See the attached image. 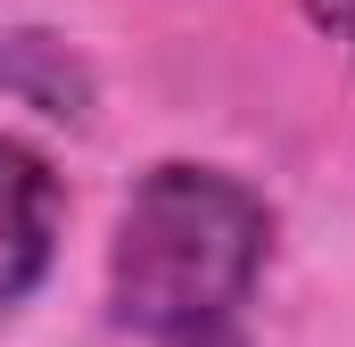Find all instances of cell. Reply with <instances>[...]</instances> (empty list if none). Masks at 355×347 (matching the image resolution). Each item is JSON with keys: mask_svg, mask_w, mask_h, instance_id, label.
<instances>
[{"mask_svg": "<svg viewBox=\"0 0 355 347\" xmlns=\"http://www.w3.org/2000/svg\"><path fill=\"white\" fill-rule=\"evenodd\" d=\"M174 347H248V339H240V323H223V331H198V339H174Z\"/></svg>", "mask_w": 355, "mask_h": 347, "instance_id": "5b68a950", "label": "cell"}, {"mask_svg": "<svg viewBox=\"0 0 355 347\" xmlns=\"http://www.w3.org/2000/svg\"><path fill=\"white\" fill-rule=\"evenodd\" d=\"M0 91H17L25 108H42V116H91V75L67 58V42H50V33H8L0 42Z\"/></svg>", "mask_w": 355, "mask_h": 347, "instance_id": "3957f363", "label": "cell"}, {"mask_svg": "<svg viewBox=\"0 0 355 347\" xmlns=\"http://www.w3.org/2000/svg\"><path fill=\"white\" fill-rule=\"evenodd\" d=\"M265 257H272L265 190H248L223 166H198V158H166L116 207L107 323L157 347L223 331L248 306V289L265 281Z\"/></svg>", "mask_w": 355, "mask_h": 347, "instance_id": "6da1fadb", "label": "cell"}, {"mask_svg": "<svg viewBox=\"0 0 355 347\" xmlns=\"http://www.w3.org/2000/svg\"><path fill=\"white\" fill-rule=\"evenodd\" d=\"M58 223H67V182H58V166L33 141L0 133V314L25 306L50 281Z\"/></svg>", "mask_w": 355, "mask_h": 347, "instance_id": "7a4b0ae2", "label": "cell"}, {"mask_svg": "<svg viewBox=\"0 0 355 347\" xmlns=\"http://www.w3.org/2000/svg\"><path fill=\"white\" fill-rule=\"evenodd\" d=\"M297 8H306V25H314V33H331V42L355 58V0H297Z\"/></svg>", "mask_w": 355, "mask_h": 347, "instance_id": "277c9868", "label": "cell"}]
</instances>
